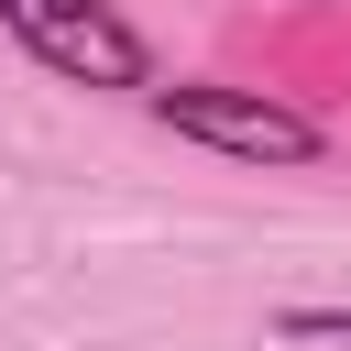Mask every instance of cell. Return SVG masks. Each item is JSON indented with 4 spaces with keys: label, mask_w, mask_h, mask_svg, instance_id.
I'll return each mask as SVG.
<instances>
[{
    "label": "cell",
    "mask_w": 351,
    "mask_h": 351,
    "mask_svg": "<svg viewBox=\"0 0 351 351\" xmlns=\"http://www.w3.org/2000/svg\"><path fill=\"white\" fill-rule=\"evenodd\" d=\"M274 329H285V340H351V307H285Z\"/></svg>",
    "instance_id": "3"
},
{
    "label": "cell",
    "mask_w": 351,
    "mask_h": 351,
    "mask_svg": "<svg viewBox=\"0 0 351 351\" xmlns=\"http://www.w3.org/2000/svg\"><path fill=\"white\" fill-rule=\"evenodd\" d=\"M0 22H11L55 77H77V88H143V77H154L121 0H0Z\"/></svg>",
    "instance_id": "2"
},
{
    "label": "cell",
    "mask_w": 351,
    "mask_h": 351,
    "mask_svg": "<svg viewBox=\"0 0 351 351\" xmlns=\"http://www.w3.org/2000/svg\"><path fill=\"white\" fill-rule=\"evenodd\" d=\"M154 121L176 143H197V154H230V165H318L329 154L307 110H285L263 88H208V77L197 88H154Z\"/></svg>",
    "instance_id": "1"
}]
</instances>
